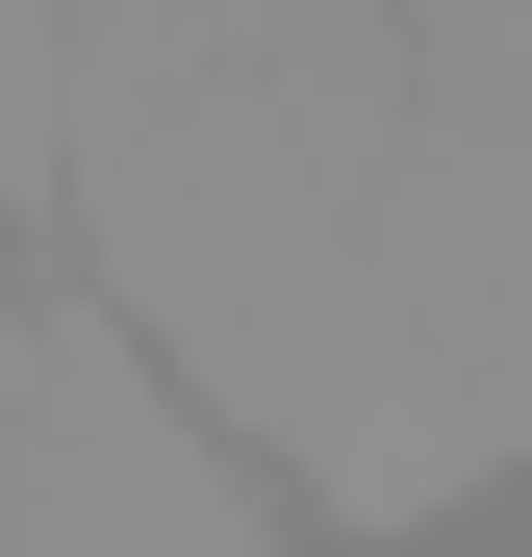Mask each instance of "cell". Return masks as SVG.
Here are the masks:
<instances>
[{
  "label": "cell",
  "mask_w": 532,
  "mask_h": 557,
  "mask_svg": "<svg viewBox=\"0 0 532 557\" xmlns=\"http://www.w3.org/2000/svg\"><path fill=\"white\" fill-rule=\"evenodd\" d=\"M406 51H431V102H532V0H406Z\"/></svg>",
  "instance_id": "7a4b0ae2"
},
{
  "label": "cell",
  "mask_w": 532,
  "mask_h": 557,
  "mask_svg": "<svg viewBox=\"0 0 532 557\" xmlns=\"http://www.w3.org/2000/svg\"><path fill=\"white\" fill-rule=\"evenodd\" d=\"M305 0H102V76H177V51H280Z\"/></svg>",
  "instance_id": "3957f363"
},
{
  "label": "cell",
  "mask_w": 532,
  "mask_h": 557,
  "mask_svg": "<svg viewBox=\"0 0 532 557\" xmlns=\"http://www.w3.org/2000/svg\"><path fill=\"white\" fill-rule=\"evenodd\" d=\"M280 456H253L127 305H51L26 406H0V557H280Z\"/></svg>",
  "instance_id": "6da1fadb"
},
{
  "label": "cell",
  "mask_w": 532,
  "mask_h": 557,
  "mask_svg": "<svg viewBox=\"0 0 532 557\" xmlns=\"http://www.w3.org/2000/svg\"><path fill=\"white\" fill-rule=\"evenodd\" d=\"M26 355H51V278H26V203H0V406H26Z\"/></svg>",
  "instance_id": "277c9868"
}]
</instances>
